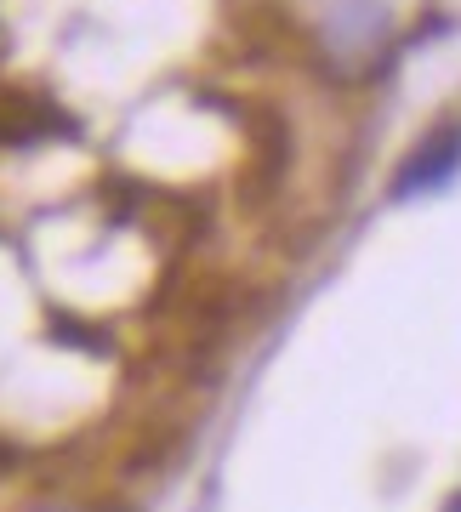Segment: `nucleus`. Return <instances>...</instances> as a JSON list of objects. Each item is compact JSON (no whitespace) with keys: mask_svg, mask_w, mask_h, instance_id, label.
I'll use <instances>...</instances> for the list:
<instances>
[{"mask_svg":"<svg viewBox=\"0 0 461 512\" xmlns=\"http://www.w3.org/2000/svg\"><path fill=\"white\" fill-rule=\"evenodd\" d=\"M456 171H461V126L427 131L422 143L410 148V160L399 165V177H393V200H410V194L444 188Z\"/></svg>","mask_w":461,"mask_h":512,"instance_id":"f257e3e1","label":"nucleus"}]
</instances>
